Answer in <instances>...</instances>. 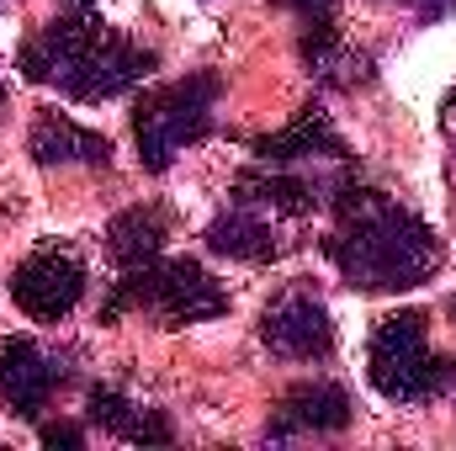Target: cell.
<instances>
[{
  "label": "cell",
  "instance_id": "1",
  "mask_svg": "<svg viewBox=\"0 0 456 451\" xmlns=\"http://www.w3.org/2000/svg\"><path fill=\"white\" fill-rule=\"evenodd\" d=\"M324 255L361 292H403V287H419L436 276L441 239L419 213L398 208L393 197L366 192V186H340L335 192V234L324 239Z\"/></svg>",
  "mask_w": 456,
  "mask_h": 451
},
{
  "label": "cell",
  "instance_id": "2",
  "mask_svg": "<svg viewBox=\"0 0 456 451\" xmlns=\"http://www.w3.org/2000/svg\"><path fill=\"white\" fill-rule=\"evenodd\" d=\"M133 308H138V314H154L165 330H186V324L218 319L228 308V292L197 266V260H186V255H175V260L154 255V260L122 266V276H117L102 319L117 324V319L133 314Z\"/></svg>",
  "mask_w": 456,
  "mask_h": 451
},
{
  "label": "cell",
  "instance_id": "3",
  "mask_svg": "<svg viewBox=\"0 0 456 451\" xmlns=\"http://www.w3.org/2000/svg\"><path fill=\"white\" fill-rule=\"evenodd\" d=\"M430 314L425 308H403V314H387L371 345H366V377L382 398L393 404H430L441 393L456 388V361L452 356H436L430 345Z\"/></svg>",
  "mask_w": 456,
  "mask_h": 451
},
{
  "label": "cell",
  "instance_id": "4",
  "mask_svg": "<svg viewBox=\"0 0 456 451\" xmlns=\"http://www.w3.org/2000/svg\"><path fill=\"white\" fill-rule=\"evenodd\" d=\"M213 102H218V75H191V80L149 91L133 112V138H138L143 170L165 176L181 149L202 144L213 133Z\"/></svg>",
  "mask_w": 456,
  "mask_h": 451
},
{
  "label": "cell",
  "instance_id": "5",
  "mask_svg": "<svg viewBox=\"0 0 456 451\" xmlns=\"http://www.w3.org/2000/svg\"><path fill=\"white\" fill-rule=\"evenodd\" d=\"M260 345L281 361H330L335 350V319L308 287H287L260 314Z\"/></svg>",
  "mask_w": 456,
  "mask_h": 451
},
{
  "label": "cell",
  "instance_id": "6",
  "mask_svg": "<svg viewBox=\"0 0 456 451\" xmlns=\"http://www.w3.org/2000/svg\"><path fill=\"white\" fill-rule=\"evenodd\" d=\"M11 298L27 319L37 324H59L80 298H86V266L69 250H37L16 266L11 276Z\"/></svg>",
  "mask_w": 456,
  "mask_h": 451
},
{
  "label": "cell",
  "instance_id": "7",
  "mask_svg": "<svg viewBox=\"0 0 456 451\" xmlns=\"http://www.w3.org/2000/svg\"><path fill=\"white\" fill-rule=\"evenodd\" d=\"M154 64H159L154 48H138L122 32H107L102 27V37L80 59V70L64 80V96L69 102H112V96H127L133 86H143L154 75Z\"/></svg>",
  "mask_w": 456,
  "mask_h": 451
},
{
  "label": "cell",
  "instance_id": "8",
  "mask_svg": "<svg viewBox=\"0 0 456 451\" xmlns=\"http://www.w3.org/2000/svg\"><path fill=\"white\" fill-rule=\"evenodd\" d=\"M355 420V404L340 382H297L281 393V409H276V425L265 430L271 441H292V436H335Z\"/></svg>",
  "mask_w": 456,
  "mask_h": 451
},
{
  "label": "cell",
  "instance_id": "9",
  "mask_svg": "<svg viewBox=\"0 0 456 451\" xmlns=\"http://www.w3.org/2000/svg\"><path fill=\"white\" fill-rule=\"evenodd\" d=\"M59 377H64V372H59V361H53L43 345H32V340H5V345H0V398H5L11 414L37 420V414L48 409Z\"/></svg>",
  "mask_w": 456,
  "mask_h": 451
},
{
  "label": "cell",
  "instance_id": "10",
  "mask_svg": "<svg viewBox=\"0 0 456 451\" xmlns=\"http://www.w3.org/2000/svg\"><path fill=\"white\" fill-rule=\"evenodd\" d=\"M249 154H255L260 165H292V160H340V165H345V160H350L345 138L335 133V122L319 112V107H303L287 127H276V133L255 138V144H249Z\"/></svg>",
  "mask_w": 456,
  "mask_h": 451
},
{
  "label": "cell",
  "instance_id": "11",
  "mask_svg": "<svg viewBox=\"0 0 456 451\" xmlns=\"http://www.w3.org/2000/svg\"><path fill=\"white\" fill-rule=\"evenodd\" d=\"M27 154L37 160V165H112V144H107V133H96V127H86V122H75V117L64 112H37L32 122V133H27Z\"/></svg>",
  "mask_w": 456,
  "mask_h": 451
},
{
  "label": "cell",
  "instance_id": "12",
  "mask_svg": "<svg viewBox=\"0 0 456 451\" xmlns=\"http://www.w3.org/2000/svg\"><path fill=\"white\" fill-rule=\"evenodd\" d=\"M330 186H319V181H303V176H287V170H276V165H265V170H239L233 176V202L239 208H255V213H314L319 202H335V197H324Z\"/></svg>",
  "mask_w": 456,
  "mask_h": 451
},
{
  "label": "cell",
  "instance_id": "13",
  "mask_svg": "<svg viewBox=\"0 0 456 451\" xmlns=\"http://www.w3.org/2000/svg\"><path fill=\"white\" fill-rule=\"evenodd\" d=\"M297 53H303V64H308L324 86L355 91L361 80H371V53H355V48L345 43L340 27H335V16H330V21H303Z\"/></svg>",
  "mask_w": 456,
  "mask_h": 451
},
{
  "label": "cell",
  "instance_id": "14",
  "mask_svg": "<svg viewBox=\"0 0 456 451\" xmlns=\"http://www.w3.org/2000/svg\"><path fill=\"white\" fill-rule=\"evenodd\" d=\"M86 414H91V425H102L107 436L133 441V447H170L175 441V430H170V420L159 409H143V404L122 398L117 388H96Z\"/></svg>",
  "mask_w": 456,
  "mask_h": 451
},
{
  "label": "cell",
  "instance_id": "15",
  "mask_svg": "<svg viewBox=\"0 0 456 451\" xmlns=\"http://www.w3.org/2000/svg\"><path fill=\"white\" fill-rule=\"evenodd\" d=\"M208 250L213 255H228V260H249V266H265V260H276L287 244L276 239V228L265 224L255 208H233L224 218H213L208 224Z\"/></svg>",
  "mask_w": 456,
  "mask_h": 451
},
{
  "label": "cell",
  "instance_id": "16",
  "mask_svg": "<svg viewBox=\"0 0 456 451\" xmlns=\"http://www.w3.org/2000/svg\"><path fill=\"white\" fill-rule=\"evenodd\" d=\"M165 239H170V213L165 208H127L107 224V250H112L117 266H138V260L165 255Z\"/></svg>",
  "mask_w": 456,
  "mask_h": 451
},
{
  "label": "cell",
  "instance_id": "17",
  "mask_svg": "<svg viewBox=\"0 0 456 451\" xmlns=\"http://www.w3.org/2000/svg\"><path fill=\"white\" fill-rule=\"evenodd\" d=\"M43 441L48 447H86V430L69 425V420H53V425H43Z\"/></svg>",
  "mask_w": 456,
  "mask_h": 451
},
{
  "label": "cell",
  "instance_id": "18",
  "mask_svg": "<svg viewBox=\"0 0 456 451\" xmlns=\"http://www.w3.org/2000/svg\"><path fill=\"white\" fill-rule=\"evenodd\" d=\"M281 5H287V11H297L303 21H330L340 0H281Z\"/></svg>",
  "mask_w": 456,
  "mask_h": 451
},
{
  "label": "cell",
  "instance_id": "19",
  "mask_svg": "<svg viewBox=\"0 0 456 451\" xmlns=\"http://www.w3.org/2000/svg\"><path fill=\"white\" fill-rule=\"evenodd\" d=\"M441 127H446V144L456 149V86L446 91V102H441Z\"/></svg>",
  "mask_w": 456,
  "mask_h": 451
},
{
  "label": "cell",
  "instance_id": "20",
  "mask_svg": "<svg viewBox=\"0 0 456 451\" xmlns=\"http://www.w3.org/2000/svg\"><path fill=\"white\" fill-rule=\"evenodd\" d=\"M403 5H414L419 16H446V11H452L456 0H403Z\"/></svg>",
  "mask_w": 456,
  "mask_h": 451
},
{
  "label": "cell",
  "instance_id": "21",
  "mask_svg": "<svg viewBox=\"0 0 456 451\" xmlns=\"http://www.w3.org/2000/svg\"><path fill=\"white\" fill-rule=\"evenodd\" d=\"M69 5H75V11H91V5H96V0H69Z\"/></svg>",
  "mask_w": 456,
  "mask_h": 451
},
{
  "label": "cell",
  "instance_id": "22",
  "mask_svg": "<svg viewBox=\"0 0 456 451\" xmlns=\"http://www.w3.org/2000/svg\"><path fill=\"white\" fill-rule=\"evenodd\" d=\"M452 319H456V298H452Z\"/></svg>",
  "mask_w": 456,
  "mask_h": 451
},
{
  "label": "cell",
  "instance_id": "23",
  "mask_svg": "<svg viewBox=\"0 0 456 451\" xmlns=\"http://www.w3.org/2000/svg\"><path fill=\"white\" fill-rule=\"evenodd\" d=\"M0 102H5V91H0Z\"/></svg>",
  "mask_w": 456,
  "mask_h": 451
},
{
  "label": "cell",
  "instance_id": "24",
  "mask_svg": "<svg viewBox=\"0 0 456 451\" xmlns=\"http://www.w3.org/2000/svg\"><path fill=\"white\" fill-rule=\"evenodd\" d=\"M0 5H5V0H0Z\"/></svg>",
  "mask_w": 456,
  "mask_h": 451
}]
</instances>
